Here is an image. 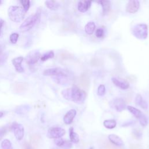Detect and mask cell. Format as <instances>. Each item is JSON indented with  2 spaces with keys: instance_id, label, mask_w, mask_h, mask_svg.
<instances>
[{
  "instance_id": "6da1fadb",
  "label": "cell",
  "mask_w": 149,
  "mask_h": 149,
  "mask_svg": "<svg viewBox=\"0 0 149 149\" xmlns=\"http://www.w3.org/2000/svg\"><path fill=\"white\" fill-rule=\"evenodd\" d=\"M61 94L65 100L77 104L83 103L87 97L86 93L76 85L63 90Z\"/></svg>"
},
{
  "instance_id": "7a4b0ae2",
  "label": "cell",
  "mask_w": 149,
  "mask_h": 149,
  "mask_svg": "<svg viewBox=\"0 0 149 149\" xmlns=\"http://www.w3.org/2000/svg\"><path fill=\"white\" fill-rule=\"evenodd\" d=\"M41 17V9L39 8L36 12L29 16L20 26V30L22 32H26L31 30L36 24L40 22Z\"/></svg>"
},
{
  "instance_id": "3957f363",
  "label": "cell",
  "mask_w": 149,
  "mask_h": 149,
  "mask_svg": "<svg viewBox=\"0 0 149 149\" xmlns=\"http://www.w3.org/2000/svg\"><path fill=\"white\" fill-rule=\"evenodd\" d=\"M25 13L23 8L19 6H10L8 9L9 17L13 22H20L24 19Z\"/></svg>"
},
{
  "instance_id": "277c9868",
  "label": "cell",
  "mask_w": 149,
  "mask_h": 149,
  "mask_svg": "<svg viewBox=\"0 0 149 149\" xmlns=\"http://www.w3.org/2000/svg\"><path fill=\"white\" fill-rule=\"evenodd\" d=\"M132 34L137 38L145 40L148 36V27L146 24L139 23L133 26Z\"/></svg>"
},
{
  "instance_id": "5b68a950",
  "label": "cell",
  "mask_w": 149,
  "mask_h": 149,
  "mask_svg": "<svg viewBox=\"0 0 149 149\" xmlns=\"http://www.w3.org/2000/svg\"><path fill=\"white\" fill-rule=\"evenodd\" d=\"M44 76H69L68 70L61 68H52L45 69L43 72Z\"/></svg>"
},
{
  "instance_id": "8992f818",
  "label": "cell",
  "mask_w": 149,
  "mask_h": 149,
  "mask_svg": "<svg viewBox=\"0 0 149 149\" xmlns=\"http://www.w3.org/2000/svg\"><path fill=\"white\" fill-rule=\"evenodd\" d=\"M111 108L114 109L118 112H122L126 108V104L125 100L120 97L112 99L109 102Z\"/></svg>"
},
{
  "instance_id": "52a82bcc",
  "label": "cell",
  "mask_w": 149,
  "mask_h": 149,
  "mask_svg": "<svg viewBox=\"0 0 149 149\" xmlns=\"http://www.w3.org/2000/svg\"><path fill=\"white\" fill-rule=\"evenodd\" d=\"M65 134V129L59 127H52L48 130L47 137L49 139H59Z\"/></svg>"
},
{
  "instance_id": "ba28073f",
  "label": "cell",
  "mask_w": 149,
  "mask_h": 149,
  "mask_svg": "<svg viewBox=\"0 0 149 149\" xmlns=\"http://www.w3.org/2000/svg\"><path fill=\"white\" fill-rule=\"evenodd\" d=\"M10 129L13 130L15 136L17 140H22L24 136V127L22 125L17 122H13L11 125Z\"/></svg>"
},
{
  "instance_id": "9c48e42d",
  "label": "cell",
  "mask_w": 149,
  "mask_h": 149,
  "mask_svg": "<svg viewBox=\"0 0 149 149\" xmlns=\"http://www.w3.org/2000/svg\"><path fill=\"white\" fill-rule=\"evenodd\" d=\"M41 54L37 51H32L30 52L26 56L25 60L27 64L31 65L37 62L40 58H41Z\"/></svg>"
},
{
  "instance_id": "30bf717a",
  "label": "cell",
  "mask_w": 149,
  "mask_h": 149,
  "mask_svg": "<svg viewBox=\"0 0 149 149\" xmlns=\"http://www.w3.org/2000/svg\"><path fill=\"white\" fill-rule=\"evenodd\" d=\"M140 2L137 0H130L126 6V11L129 13H136L140 8Z\"/></svg>"
},
{
  "instance_id": "8fae6325",
  "label": "cell",
  "mask_w": 149,
  "mask_h": 149,
  "mask_svg": "<svg viewBox=\"0 0 149 149\" xmlns=\"http://www.w3.org/2000/svg\"><path fill=\"white\" fill-rule=\"evenodd\" d=\"M111 80L114 85H115L116 87H119L122 90H127L130 87L129 83L123 79H118L117 77H112Z\"/></svg>"
},
{
  "instance_id": "7c38bea8",
  "label": "cell",
  "mask_w": 149,
  "mask_h": 149,
  "mask_svg": "<svg viewBox=\"0 0 149 149\" xmlns=\"http://www.w3.org/2000/svg\"><path fill=\"white\" fill-rule=\"evenodd\" d=\"M77 113L76 110L74 109H71L68 111L63 116V122L66 125H70L73 122L74 117Z\"/></svg>"
},
{
  "instance_id": "4fadbf2b",
  "label": "cell",
  "mask_w": 149,
  "mask_h": 149,
  "mask_svg": "<svg viewBox=\"0 0 149 149\" xmlns=\"http://www.w3.org/2000/svg\"><path fill=\"white\" fill-rule=\"evenodd\" d=\"M23 61V56H17L12 59V63L14 66L15 70L19 73H22L24 71V69L21 65Z\"/></svg>"
},
{
  "instance_id": "5bb4252c",
  "label": "cell",
  "mask_w": 149,
  "mask_h": 149,
  "mask_svg": "<svg viewBox=\"0 0 149 149\" xmlns=\"http://www.w3.org/2000/svg\"><path fill=\"white\" fill-rule=\"evenodd\" d=\"M91 1H80L77 3V9L81 13H84L91 7Z\"/></svg>"
},
{
  "instance_id": "9a60e30c",
  "label": "cell",
  "mask_w": 149,
  "mask_h": 149,
  "mask_svg": "<svg viewBox=\"0 0 149 149\" xmlns=\"http://www.w3.org/2000/svg\"><path fill=\"white\" fill-rule=\"evenodd\" d=\"M97 2L102 6L103 15H107L111 9V1L108 0H101L97 1Z\"/></svg>"
},
{
  "instance_id": "2e32d148",
  "label": "cell",
  "mask_w": 149,
  "mask_h": 149,
  "mask_svg": "<svg viewBox=\"0 0 149 149\" xmlns=\"http://www.w3.org/2000/svg\"><path fill=\"white\" fill-rule=\"evenodd\" d=\"M108 137L110 142L116 146L120 147L123 145V141L122 139L119 136L116 134H109Z\"/></svg>"
},
{
  "instance_id": "e0dca14e",
  "label": "cell",
  "mask_w": 149,
  "mask_h": 149,
  "mask_svg": "<svg viewBox=\"0 0 149 149\" xmlns=\"http://www.w3.org/2000/svg\"><path fill=\"white\" fill-rule=\"evenodd\" d=\"M135 104L136 105L144 109H146L148 108V104L146 100H144L140 94H137L135 97Z\"/></svg>"
},
{
  "instance_id": "ac0fdd59",
  "label": "cell",
  "mask_w": 149,
  "mask_h": 149,
  "mask_svg": "<svg viewBox=\"0 0 149 149\" xmlns=\"http://www.w3.org/2000/svg\"><path fill=\"white\" fill-rule=\"evenodd\" d=\"M52 80L58 84L66 85L69 83V76H54Z\"/></svg>"
},
{
  "instance_id": "d6986e66",
  "label": "cell",
  "mask_w": 149,
  "mask_h": 149,
  "mask_svg": "<svg viewBox=\"0 0 149 149\" xmlns=\"http://www.w3.org/2000/svg\"><path fill=\"white\" fill-rule=\"evenodd\" d=\"M95 24L93 22H88L84 27V31L88 35L92 34L95 30Z\"/></svg>"
},
{
  "instance_id": "ffe728a7",
  "label": "cell",
  "mask_w": 149,
  "mask_h": 149,
  "mask_svg": "<svg viewBox=\"0 0 149 149\" xmlns=\"http://www.w3.org/2000/svg\"><path fill=\"white\" fill-rule=\"evenodd\" d=\"M45 5L48 9H49L50 10H57L60 6L59 3L57 1H52V0L46 1L45 2Z\"/></svg>"
},
{
  "instance_id": "44dd1931",
  "label": "cell",
  "mask_w": 149,
  "mask_h": 149,
  "mask_svg": "<svg viewBox=\"0 0 149 149\" xmlns=\"http://www.w3.org/2000/svg\"><path fill=\"white\" fill-rule=\"evenodd\" d=\"M126 108L127 109V110L133 115H134L136 118H137V119H139L143 114V113L141 112L140 110H139V109L136 108V107H132L131 105H128L126 107Z\"/></svg>"
},
{
  "instance_id": "7402d4cb",
  "label": "cell",
  "mask_w": 149,
  "mask_h": 149,
  "mask_svg": "<svg viewBox=\"0 0 149 149\" xmlns=\"http://www.w3.org/2000/svg\"><path fill=\"white\" fill-rule=\"evenodd\" d=\"M69 137L70 141L74 143H78L79 141V136L78 134L74 132L73 128L70 127L69 128Z\"/></svg>"
},
{
  "instance_id": "603a6c76",
  "label": "cell",
  "mask_w": 149,
  "mask_h": 149,
  "mask_svg": "<svg viewBox=\"0 0 149 149\" xmlns=\"http://www.w3.org/2000/svg\"><path fill=\"white\" fill-rule=\"evenodd\" d=\"M103 125L107 129H112L116 127V122L114 119H107L104 121Z\"/></svg>"
},
{
  "instance_id": "cb8c5ba5",
  "label": "cell",
  "mask_w": 149,
  "mask_h": 149,
  "mask_svg": "<svg viewBox=\"0 0 149 149\" xmlns=\"http://www.w3.org/2000/svg\"><path fill=\"white\" fill-rule=\"evenodd\" d=\"M30 109V107L28 105H22L17 107L15 109V112L18 114H23L27 112Z\"/></svg>"
},
{
  "instance_id": "d4e9b609",
  "label": "cell",
  "mask_w": 149,
  "mask_h": 149,
  "mask_svg": "<svg viewBox=\"0 0 149 149\" xmlns=\"http://www.w3.org/2000/svg\"><path fill=\"white\" fill-rule=\"evenodd\" d=\"M54 56H55V54H54V51H48V52H45L42 55H41L40 59H41V61L45 62V61H47L49 59L54 58Z\"/></svg>"
},
{
  "instance_id": "484cf974",
  "label": "cell",
  "mask_w": 149,
  "mask_h": 149,
  "mask_svg": "<svg viewBox=\"0 0 149 149\" xmlns=\"http://www.w3.org/2000/svg\"><path fill=\"white\" fill-rule=\"evenodd\" d=\"M2 149H13L11 142L8 139H5L1 142V144Z\"/></svg>"
},
{
  "instance_id": "4316f807",
  "label": "cell",
  "mask_w": 149,
  "mask_h": 149,
  "mask_svg": "<svg viewBox=\"0 0 149 149\" xmlns=\"http://www.w3.org/2000/svg\"><path fill=\"white\" fill-rule=\"evenodd\" d=\"M138 119L140 125L142 126H146L148 124V118L144 113H143L142 115Z\"/></svg>"
},
{
  "instance_id": "83f0119b",
  "label": "cell",
  "mask_w": 149,
  "mask_h": 149,
  "mask_svg": "<svg viewBox=\"0 0 149 149\" xmlns=\"http://www.w3.org/2000/svg\"><path fill=\"white\" fill-rule=\"evenodd\" d=\"M20 2L22 5V6L23 7V8L24 10L25 11V12L26 13L29 10L30 6V1H29V0H22V1H20Z\"/></svg>"
},
{
  "instance_id": "f1b7e54d",
  "label": "cell",
  "mask_w": 149,
  "mask_h": 149,
  "mask_svg": "<svg viewBox=\"0 0 149 149\" xmlns=\"http://www.w3.org/2000/svg\"><path fill=\"white\" fill-rule=\"evenodd\" d=\"M105 87L104 84H100L97 88V95L98 96H103L105 94Z\"/></svg>"
},
{
  "instance_id": "f546056e",
  "label": "cell",
  "mask_w": 149,
  "mask_h": 149,
  "mask_svg": "<svg viewBox=\"0 0 149 149\" xmlns=\"http://www.w3.org/2000/svg\"><path fill=\"white\" fill-rule=\"evenodd\" d=\"M19 36V35L17 33H12L10 35V37H9L10 42L12 44H16L17 41V40H18Z\"/></svg>"
},
{
  "instance_id": "4dcf8cb0",
  "label": "cell",
  "mask_w": 149,
  "mask_h": 149,
  "mask_svg": "<svg viewBox=\"0 0 149 149\" xmlns=\"http://www.w3.org/2000/svg\"><path fill=\"white\" fill-rule=\"evenodd\" d=\"M132 136L134 138V139H140L141 136H142V133L139 130H137V129H134L132 132Z\"/></svg>"
},
{
  "instance_id": "1f68e13d",
  "label": "cell",
  "mask_w": 149,
  "mask_h": 149,
  "mask_svg": "<svg viewBox=\"0 0 149 149\" xmlns=\"http://www.w3.org/2000/svg\"><path fill=\"white\" fill-rule=\"evenodd\" d=\"M104 34V31L101 28H99L97 29L95 31V36L97 38H101L102 37H103Z\"/></svg>"
},
{
  "instance_id": "d6a6232c",
  "label": "cell",
  "mask_w": 149,
  "mask_h": 149,
  "mask_svg": "<svg viewBox=\"0 0 149 149\" xmlns=\"http://www.w3.org/2000/svg\"><path fill=\"white\" fill-rule=\"evenodd\" d=\"M63 149H70L72 147V143L69 141H65L64 144L62 146Z\"/></svg>"
},
{
  "instance_id": "836d02e7",
  "label": "cell",
  "mask_w": 149,
  "mask_h": 149,
  "mask_svg": "<svg viewBox=\"0 0 149 149\" xmlns=\"http://www.w3.org/2000/svg\"><path fill=\"white\" fill-rule=\"evenodd\" d=\"M64 142H65V140H63L61 138H59V139H57L55 140V143L56 144V146H59V147H62V146H63V144H64Z\"/></svg>"
},
{
  "instance_id": "e575fe53",
  "label": "cell",
  "mask_w": 149,
  "mask_h": 149,
  "mask_svg": "<svg viewBox=\"0 0 149 149\" xmlns=\"http://www.w3.org/2000/svg\"><path fill=\"white\" fill-rule=\"evenodd\" d=\"M6 129L5 127H0V140L2 139V138L3 137L6 133Z\"/></svg>"
},
{
  "instance_id": "d590c367",
  "label": "cell",
  "mask_w": 149,
  "mask_h": 149,
  "mask_svg": "<svg viewBox=\"0 0 149 149\" xmlns=\"http://www.w3.org/2000/svg\"><path fill=\"white\" fill-rule=\"evenodd\" d=\"M5 23V22L2 19H1L0 20V36L1 34V33H2V27H3V26Z\"/></svg>"
},
{
  "instance_id": "8d00e7d4",
  "label": "cell",
  "mask_w": 149,
  "mask_h": 149,
  "mask_svg": "<svg viewBox=\"0 0 149 149\" xmlns=\"http://www.w3.org/2000/svg\"><path fill=\"white\" fill-rule=\"evenodd\" d=\"M24 148H25V149H32L31 146H30L29 143H24Z\"/></svg>"
},
{
  "instance_id": "74e56055",
  "label": "cell",
  "mask_w": 149,
  "mask_h": 149,
  "mask_svg": "<svg viewBox=\"0 0 149 149\" xmlns=\"http://www.w3.org/2000/svg\"><path fill=\"white\" fill-rule=\"evenodd\" d=\"M5 114V112L4 111H0V118H2Z\"/></svg>"
},
{
  "instance_id": "f35d334b",
  "label": "cell",
  "mask_w": 149,
  "mask_h": 149,
  "mask_svg": "<svg viewBox=\"0 0 149 149\" xmlns=\"http://www.w3.org/2000/svg\"><path fill=\"white\" fill-rule=\"evenodd\" d=\"M89 149H94V147H91Z\"/></svg>"
},
{
  "instance_id": "ab89813d",
  "label": "cell",
  "mask_w": 149,
  "mask_h": 149,
  "mask_svg": "<svg viewBox=\"0 0 149 149\" xmlns=\"http://www.w3.org/2000/svg\"><path fill=\"white\" fill-rule=\"evenodd\" d=\"M2 3V1L1 0H0V5H1V3Z\"/></svg>"
}]
</instances>
